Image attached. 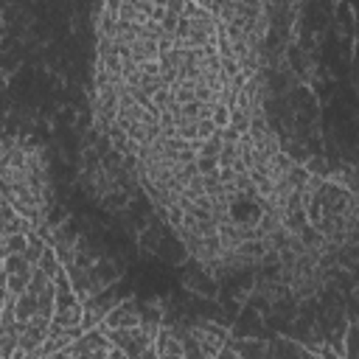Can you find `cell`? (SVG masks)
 <instances>
[{
    "label": "cell",
    "instance_id": "9",
    "mask_svg": "<svg viewBox=\"0 0 359 359\" xmlns=\"http://www.w3.org/2000/svg\"><path fill=\"white\" fill-rule=\"evenodd\" d=\"M28 230H34V227L22 216H17L11 210V205L0 196V241H6L11 236H20V233H28Z\"/></svg>",
    "mask_w": 359,
    "mask_h": 359
},
{
    "label": "cell",
    "instance_id": "10",
    "mask_svg": "<svg viewBox=\"0 0 359 359\" xmlns=\"http://www.w3.org/2000/svg\"><path fill=\"white\" fill-rule=\"evenodd\" d=\"M345 359H356V323L353 320L348 323V331H345Z\"/></svg>",
    "mask_w": 359,
    "mask_h": 359
},
{
    "label": "cell",
    "instance_id": "4",
    "mask_svg": "<svg viewBox=\"0 0 359 359\" xmlns=\"http://www.w3.org/2000/svg\"><path fill=\"white\" fill-rule=\"evenodd\" d=\"M300 208L306 210L311 227L328 238H342L353 230L356 205L351 188H339L337 182L309 177L300 191Z\"/></svg>",
    "mask_w": 359,
    "mask_h": 359
},
{
    "label": "cell",
    "instance_id": "2",
    "mask_svg": "<svg viewBox=\"0 0 359 359\" xmlns=\"http://www.w3.org/2000/svg\"><path fill=\"white\" fill-rule=\"evenodd\" d=\"M59 258L50 244H45L39 264L28 280V286L17 297H6L14 314L17 325V351H36L48 339V328L53 320V303H56V272H59Z\"/></svg>",
    "mask_w": 359,
    "mask_h": 359
},
{
    "label": "cell",
    "instance_id": "11",
    "mask_svg": "<svg viewBox=\"0 0 359 359\" xmlns=\"http://www.w3.org/2000/svg\"><path fill=\"white\" fill-rule=\"evenodd\" d=\"M6 306V266H3V241H0V311Z\"/></svg>",
    "mask_w": 359,
    "mask_h": 359
},
{
    "label": "cell",
    "instance_id": "7",
    "mask_svg": "<svg viewBox=\"0 0 359 359\" xmlns=\"http://www.w3.org/2000/svg\"><path fill=\"white\" fill-rule=\"evenodd\" d=\"M115 348L104 339V334L98 328H90V331H81L76 339H70L67 345L56 348L53 353L42 356V359H107Z\"/></svg>",
    "mask_w": 359,
    "mask_h": 359
},
{
    "label": "cell",
    "instance_id": "6",
    "mask_svg": "<svg viewBox=\"0 0 359 359\" xmlns=\"http://www.w3.org/2000/svg\"><path fill=\"white\" fill-rule=\"evenodd\" d=\"M227 345L238 353V359H325L320 351H311L289 337H266V339H227Z\"/></svg>",
    "mask_w": 359,
    "mask_h": 359
},
{
    "label": "cell",
    "instance_id": "1",
    "mask_svg": "<svg viewBox=\"0 0 359 359\" xmlns=\"http://www.w3.org/2000/svg\"><path fill=\"white\" fill-rule=\"evenodd\" d=\"M0 196L31 227L45 222L50 182L45 154L22 140H0Z\"/></svg>",
    "mask_w": 359,
    "mask_h": 359
},
{
    "label": "cell",
    "instance_id": "5",
    "mask_svg": "<svg viewBox=\"0 0 359 359\" xmlns=\"http://www.w3.org/2000/svg\"><path fill=\"white\" fill-rule=\"evenodd\" d=\"M227 331L213 323L157 328V359H213L227 345Z\"/></svg>",
    "mask_w": 359,
    "mask_h": 359
},
{
    "label": "cell",
    "instance_id": "12",
    "mask_svg": "<svg viewBox=\"0 0 359 359\" xmlns=\"http://www.w3.org/2000/svg\"><path fill=\"white\" fill-rule=\"evenodd\" d=\"M213 359H238V353H236V351H233L230 345H224V348H222V351H219V353H216Z\"/></svg>",
    "mask_w": 359,
    "mask_h": 359
},
{
    "label": "cell",
    "instance_id": "8",
    "mask_svg": "<svg viewBox=\"0 0 359 359\" xmlns=\"http://www.w3.org/2000/svg\"><path fill=\"white\" fill-rule=\"evenodd\" d=\"M14 351H17V325H14L11 306L6 303L0 311V359H11Z\"/></svg>",
    "mask_w": 359,
    "mask_h": 359
},
{
    "label": "cell",
    "instance_id": "3",
    "mask_svg": "<svg viewBox=\"0 0 359 359\" xmlns=\"http://www.w3.org/2000/svg\"><path fill=\"white\" fill-rule=\"evenodd\" d=\"M104 339L126 359H157V328L160 314L146 311L137 300L126 297L95 325Z\"/></svg>",
    "mask_w": 359,
    "mask_h": 359
},
{
    "label": "cell",
    "instance_id": "13",
    "mask_svg": "<svg viewBox=\"0 0 359 359\" xmlns=\"http://www.w3.org/2000/svg\"><path fill=\"white\" fill-rule=\"evenodd\" d=\"M107 359H126V356H123V353H118V351H112V353H109Z\"/></svg>",
    "mask_w": 359,
    "mask_h": 359
}]
</instances>
